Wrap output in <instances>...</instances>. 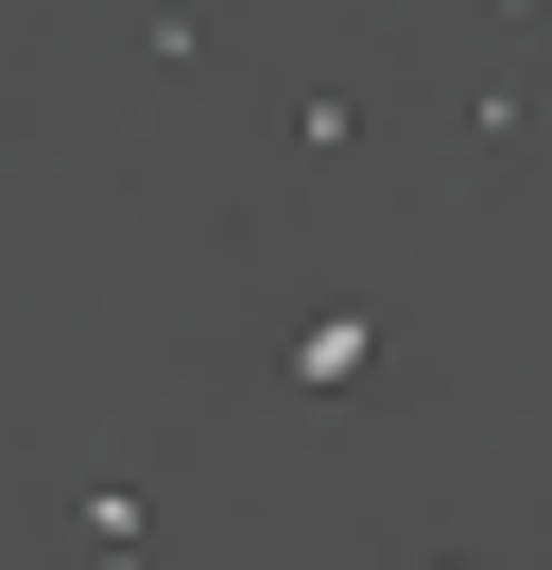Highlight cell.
<instances>
[{"label":"cell","instance_id":"6da1fadb","mask_svg":"<svg viewBox=\"0 0 552 570\" xmlns=\"http://www.w3.org/2000/svg\"><path fill=\"white\" fill-rule=\"evenodd\" d=\"M363 363H379V312H345V294H328V312H294V346H276V381H294V397H345Z\"/></svg>","mask_w":552,"mask_h":570}]
</instances>
